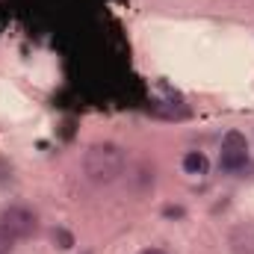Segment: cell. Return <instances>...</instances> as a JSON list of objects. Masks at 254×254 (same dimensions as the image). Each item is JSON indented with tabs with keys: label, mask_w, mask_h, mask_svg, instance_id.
Wrapping results in <instances>:
<instances>
[{
	"label": "cell",
	"mask_w": 254,
	"mask_h": 254,
	"mask_svg": "<svg viewBox=\"0 0 254 254\" xmlns=\"http://www.w3.org/2000/svg\"><path fill=\"white\" fill-rule=\"evenodd\" d=\"M219 166H222V172H231V175H237L249 166V139L240 130L225 133L222 151H219Z\"/></svg>",
	"instance_id": "2"
},
{
	"label": "cell",
	"mask_w": 254,
	"mask_h": 254,
	"mask_svg": "<svg viewBox=\"0 0 254 254\" xmlns=\"http://www.w3.org/2000/svg\"><path fill=\"white\" fill-rule=\"evenodd\" d=\"M0 222L12 231V237H15V240H27V237H33V234H36V228H39L36 213H33L30 207H21V204L6 207V210H3V216H0Z\"/></svg>",
	"instance_id": "3"
},
{
	"label": "cell",
	"mask_w": 254,
	"mask_h": 254,
	"mask_svg": "<svg viewBox=\"0 0 254 254\" xmlns=\"http://www.w3.org/2000/svg\"><path fill=\"white\" fill-rule=\"evenodd\" d=\"M15 237H12V231L0 222V254H12V249H15Z\"/></svg>",
	"instance_id": "6"
},
{
	"label": "cell",
	"mask_w": 254,
	"mask_h": 254,
	"mask_svg": "<svg viewBox=\"0 0 254 254\" xmlns=\"http://www.w3.org/2000/svg\"><path fill=\"white\" fill-rule=\"evenodd\" d=\"M125 166H127V157L116 142H98L83 157V172L95 184H113V181H119V175L125 172Z\"/></svg>",
	"instance_id": "1"
},
{
	"label": "cell",
	"mask_w": 254,
	"mask_h": 254,
	"mask_svg": "<svg viewBox=\"0 0 254 254\" xmlns=\"http://www.w3.org/2000/svg\"><path fill=\"white\" fill-rule=\"evenodd\" d=\"M207 169H210V163H207V157H204L201 151H190V154L184 157V172H187V175H192V178L207 175Z\"/></svg>",
	"instance_id": "5"
},
{
	"label": "cell",
	"mask_w": 254,
	"mask_h": 254,
	"mask_svg": "<svg viewBox=\"0 0 254 254\" xmlns=\"http://www.w3.org/2000/svg\"><path fill=\"white\" fill-rule=\"evenodd\" d=\"M228 243H231L234 254H254V225H252V222L237 225V228L231 231Z\"/></svg>",
	"instance_id": "4"
},
{
	"label": "cell",
	"mask_w": 254,
	"mask_h": 254,
	"mask_svg": "<svg viewBox=\"0 0 254 254\" xmlns=\"http://www.w3.org/2000/svg\"><path fill=\"white\" fill-rule=\"evenodd\" d=\"M139 254H169V252H163V249H142Z\"/></svg>",
	"instance_id": "7"
}]
</instances>
